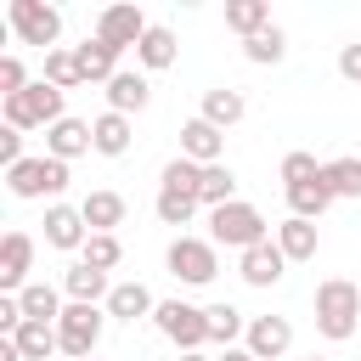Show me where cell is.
Here are the masks:
<instances>
[{
    "mask_svg": "<svg viewBox=\"0 0 361 361\" xmlns=\"http://www.w3.org/2000/svg\"><path fill=\"white\" fill-rule=\"evenodd\" d=\"M355 322H361V288L344 282V276H327V282L316 288V327H322L327 338H350Z\"/></svg>",
    "mask_w": 361,
    "mask_h": 361,
    "instance_id": "1",
    "label": "cell"
},
{
    "mask_svg": "<svg viewBox=\"0 0 361 361\" xmlns=\"http://www.w3.org/2000/svg\"><path fill=\"white\" fill-rule=\"evenodd\" d=\"M209 237L226 243V248H243V254H248L254 243H271V237H265V214H259L254 203H243V197L226 203V209H209Z\"/></svg>",
    "mask_w": 361,
    "mask_h": 361,
    "instance_id": "2",
    "label": "cell"
},
{
    "mask_svg": "<svg viewBox=\"0 0 361 361\" xmlns=\"http://www.w3.org/2000/svg\"><path fill=\"white\" fill-rule=\"evenodd\" d=\"M62 96H68V90H56V85L39 79V85H28L23 96L6 102V124H11V130H39V124L51 130V124L68 118V113H62Z\"/></svg>",
    "mask_w": 361,
    "mask_h": 361,
    "instance_id": "3",
    "label": "cell"
},
{
    "mask_svg": "<svg viewBox=\"0 0 361 361\" xmlns=\"http://www.w3.org/2000/svg\"><path fill=\"white\" fill-rule=\"evenodd\" d=\"M6 17H11V28H17L23 45H39L45 56L56 51V34H62V11L56 6H45V0H11Z\"/></svg>",
    "mask_w": 361,
    "mask_h": 361,
    "instance_id": "4",
    "label": "cell"
},
{
    "mask_svg": "<svg viewBox=\"0 0 361 361\" xmlns=\"http://www.w3.org/2000/svg\"><path fill=\"white\" fill-rule=\"evenodd\" d=\"M152 322H158V333H164L169 344H180L186 355H192L197 344H209V316H203L197 305H186V299H164V305L152 310Z\"/></svg>",
    "mask_w": 361,
    "mask_h": 361,
    "instance_id": "5",
    "label": "cell"
},
{
    "mask_svg": "<svg viewBox=\"0 0 361 361\" xmlns=\"http://www.w3.org/2000/svg\"><path fill=\"white\" fill-rule=\"evenodd\" d=\"M11 197H56L68 186V164L62 158H23L17 169H6Z\"/></svg>",
    "mask_w": 361,
    "mask_h": 361,
    "instance_id": "6",
    "label": "cell"
},
{
    "mask_svg": "<svg viewBox=\"0 0 361 361\" xmlns=\"http://www.w3.org/2000/svg\"><path fill=\"white\" fill-rule=\"evenodd\" d=\"M169 271H175L180 282H192V288L214 282V271H220L214 243H203V237H175V243H169Z\"/></svg>",
    "mask_w": 361,
    "mask_h": 361,
    "instance_id": "7",
    "label": "cell"
},
{
    "mask_svg": "<svg viewBox=\"0 0 361 361\" xmlns=\"http://www.w3.org/2000/svg\"><path fill=\"white\" fill-rule=\"evenodd\" d=\"M56 338H62V355L85 361L96 350V338H102V310L96 305H68L62 322H56Z\"/></svg>",
    "mask_w": 361,
    "mask_h": 361,
    "instance_id": "8",
    "label": "cell"
},
{
    "mask_svg": "<svg viewBox=\"0 0 361 361\" xmlns=\"http://www.w3.org/2000/svg\"><path fill=\"white\" fill-rule=\"evenodd\" d=\"M147 17H141V6H107L102 17H96V39H107L113 51H124V45H141L147 39Z\"/></svg>",
    "mask_w": 361,
    "mask_h": 361,
    "instance_id": "9",
    "label": "cell"
},
{
    "mask_svg": "<svg viewBox=\"0 0 361 361\" xmlns=\"http://www.w3.org/2000/svg\"><path fill=\"white\" fill-rule=\"evenodd\" d=\"M243 338H248L243 350H254L259 361H282L288 344H293V327H288V316H254Z\"/></svg>",
    "mask_w": 361,
    "mask_h": 361,
    "instance_id": "10",
    "label": "cell"
},
{
    "mask_svg": "<svg viewBox=\"0 0 361 361\" xmlns=\"http://www.w3.org/2000/svg\"><path fill=\"white\" fill-rule=\"evenodd\" d=\"M28 265H34V237L28 231H6L0 237V288H28Z\"/></svg>",
    "mask_w": 361,
    "mask_h": 361,
    "instance_id": "11",
    "label": "cell"
},
{
    "mask_svg": "<svg viewBox=\"0 0 361 361\" xmlns=\"http://www.w3.org/2000/svg\"><path fill=\"white\" fill-rule=\"evenodd\" d=\"M220 147H226V130H214L209 118H192V124H180V158H192V164H220Z\"/></svg>",
    "mask_w": 361,
    "mask_h": 361,
    "instance_id": "12",
    "label": "cell"
},
{
    "mask_svg": "<svg viewBox=\"0 0 361 361\" xmlns=\"http://www.w3.org/2000/svg\"><path fill=\"white\" fill-rule=\"evenodd\" d=\"M45 243H51V248H85V243H90L85 214L68 209V203H51V209H45Z\"/></svg>",
    "mask_w": 361,
    "mask_h": 361,
    "instance_id": "13",
    "label": "cell"
},
{
    "mask_svg": "<svg viewBox=\"0 0 361 361\" xmlns=\"http://www.w3.org/2000/svg\"><path fill=\"white\" fill-rule=\"evenodd\" d=\"M96 147V135H90V124L85 118H62V124H51L45 130V158H79V152H90Z\"/></svg>",
    "mask_w": 361,
    "mask_h": 361,
    "instance_id": "14",
    "label": "cell"
},
{
    "mask_svg": "<svg viewBox=\"0 0 361 361\" xmlns=\"http://www.w3.org/2000/svg\"><path fill=\"white\" fill-rule=\"evenodd\" d=\"M282 265H288V254L276 248V243H254L248 254H243V282L248 288H271V282H282Z\"/></svg>",
    "mask_w": 361,
    "mask_h": 361,
    "instance_id": "15",
    "label": "cell"
},
{
    "mask_svg": "<svg viewBox=\"0 0 361 361\" xmlns=\"http://www.w3.org/2000/svg\"><path fill=\"white\" fill-rule=\"evenodd\" d=\"M147 102H152V85H147L141 73H113V79H107V113H124V118H130V113H141Z\"/></svg>",
    "mask_w": 361,
    "mask_h": 361,
    "instance_id": "16",
    "label": "cell"
},
{
    "mask_svg": "<svg viewBox=\"0 0 361 361\" xmlns=\"http://www.w3.org/2000/svg\"><path fill=\"white\" fill-rule=\"evenodd\" d=\"M62 288H68V299H73V305H96V299H107V293H113V288H107V271L85 265V259L62 271Z\"/></svg>",
    "mask_w": 361,
    "mask_h": 361,
    "instance_id": "17",
    "label": "cell"
},
{
    "mask_svg": "<svg viewBox=\"0 0 361 361\" xmlns=\"http://www.w3.org/2000/svg\"><path fill=\"white\" fill-rule=\"evenodd\" d=\"M158 305H152V293L141 288V282H113V293H107V316H118V322H141V316H152Z\"/></svg>",
    "mask_w": 361,
    "mask_h": 361,
    "instance_id": "18",
    "label": "cell"
},
{
    "mask_svg": "<svg viewBox=\"0 0 361 361\" xmlns=\"http://www.w3.org/2000/svg\"><path fill=\"white\" fill-rule=\"evenodd\" d=\"M79 51V73L90 79V85H107L113 73H118V51L107 45V39H85V45H73Z\"/></svg>",
    "mask_w": 361,
    "mask_h": 361,
    "instance_id": "19",
    "label": "cell"
},
{
    "mask_svg": "<svg viewBox=\"0 0 361 361\" xmlns=\"http://www.w3.org/2000/svg\"><path fill=\"white\" fill-rule=\"evenodd\" d=\"M276 248L288 254V259H316V220H282L276 226Z\"/></svg>",
    "mask_w": 361,
    "mask_h": 361,
    "instance_id": "20",
    "label": "cell"
},
{
    "mask_svg": "<svg viewBox=\"0 0 361 361\" xmlns=\"http://www.w3.org/2000/svg\"><path fill=\"white\" fill-rule=\"evenodd\" d=\"M11 344L23 350V361H45L51 350H62V338H56L51 322H23V327L11 333Z\"/></svg>",
    "mask_w": 361,
    "mask_h": 361,
    "instance_id": "21",
    "label": "cell"
},
{
    "mask_svg": "<svg viewBox=\"0 0 361 361\" xmlns=\"http://www.w3.org/2000/svg\"><path fill=\"white\" fill-rule=\"evenodd\" d=\"M226 28H237L243 39H254V34L271 28V6H265V0H231V6H226Z\"/></svg>",
    "mask_w": 361,
    "mask_h": 361,
    "instance_id": "22",
    "label": "cell"
},
{
    "mask_svg": "<svg viewBox=\"0 0 361 361\" xmlns=\"http://www.w3.org/2000/svg\"><path fill=\"white\" fill-rule=\"evenodd\" d=\"M90 135H96V152H107V158H124L130 152V118L124 113H102L90 124Z\"/></svg>",
    "mask_w": 361,
    "mask_h": 361,
    "instance_id": "23",
    "label": "cell"
},
{
    "mask_svg": "<svg viewBox=\"0 0 361 361\" xmlns=\"http://www.w3.org/2000/svg\"><path fill=\"white\" fill-rule=\"evenodd\" d=\"M327 203H333V192H327V180L316 175V180H305V186H288V209L299 214V220H322L327 214Z\"/></svg>",
    "mask_w": 361,
    "mask_h": 361,
    "instance_id": "24",
    "label": "cell"
},
{
    "mask_svg": "<svg viewBox=\"0 0 361 361\" xmlns=\"http://www.w3.org/2000/svg\"><path fill=\"white\" fill-rule=\"evenodd\" d=\"M79 214H85L90 231H113V226L124 220V197H118V192H90V197L79 203Z\"/></svg>",
    "mask_w": 361,
    "mask_h": 361,
    "instance_id": "25",
    "label": "cell"
},
{
    "mask_svg": "<svg viewBox=\"0 0 361 361\" xmlns=\"http://www.w3.org/2000/svg\"><path fill=\"white\" fill-rule=\"evenodd\" d=\"M17 299H23V316H28V322H51V327L62 322V299H56L51 282H28Z\"/></svg>",
    "mask_w": 361,
    "mask_h": 361,
    "instance_id": "26",
    "label": "cell"
},
{
    "mask_svg": "<svg viewBox=\"0 0 361 361\" xmlns=\"http://www.w3.org/2000/svg\"><path fill=\"white\" fill-rule=\"evenodd\" d=\"M197 203H209V209L237 203V175H231L226 164H209V169H203V186H197Z\"/></svg>",
    "mask_w": 361,
    "mask_h": 361,
    "instance_id": "27",
    "label": "cell"
},
{
    "mask_svg": "<svg viewBox=\"0 0 361 361\" xmlns=\"http://www.w3.org/2000/svg\"><path fill=\"white\" fill-rule=\"evenodd\" d=\"M322 180H327L333 197H361V158H327Z\"/></svg>",
    "mask_w": 361,
    "mask_h": 361,
    "instance_id": "28",
    "label": "cell"
},
{
    "mask_svg": "<svg viewBox=\"0 0 361 361\" xmlns=\"http://www.w3.org/2000/svg\"><path fill=\"white\" fill-rule=\"evenodd\" d=\"M135 56H141V68H152V73H158V68H169V62H175V34L152 23V28H147V39L135 45Z\"/></svg>",
    "mask_w": 361,
    "mask_h": 361,
    "instance_id": "29",
    "label": "cell"
},
{
    "mask_svg": "<svg viewBox=\"0 0 361 361\" xmlns=\"http://www.w3.org/2000/svg\"><path fill=\"white\" fill-rule=\"evenodd\" d=\"M203 316H209V344H226V350H231V338H237V333H248V322H243V310H237V305H209Z\"/></svg>",
    "mask_w": 361,
    "mask_h": 361,
    "instance_id": "30",
    "label": "cell"
},
{
    "mask_svg": "<svg viewBox=\"0 0 361 361\" xmlns=\"http://www.w3.org/2000/svg\"><path fill=\"white\" fill-rule=\"evenodd\" d=\"M45 85H56V90H73V85H85V73H79V51H51L45 56Z\"/></svg>",
    "mask_w": 361,
    "mask_h": 361,
    "instance_id": "31",
    "label": "cell"
},
{
    "mask_svg": "<svg viewBox=\"0 0 361 361\" xmlns=\"http://www.w3.org/2000/svg\"><path fill=\"white\" fill-rule=\"evenodd\" d=\"M152 209H158L164 226H186V220L197 214V197H192V192H175V186H158V203H152Z\"/></svg>",
    "mask_w": 361,
    "mask_h": 361,
    "instance_id": "32",
    "label": "cell"
},
{
    "mask_svg": "<svg viewBox=\"0 0 361 361\" xmlns=\"http://www.w3.org/2000/svg\"><path fill=\"white\" fill-rule=\"evenodd\" d=\"M203 118H209L214 130L237 124V118H243V96H237V90H209V96H203Z\"/></svg>",
    "mask_w": 361,
    "mask_h": 361,
    "instance_id": "33",
    "label": "cell"
},
{
    "mask_svg": "<svg viewBox=\"0 0 361 361\" xmlns=\"http://www.w3.org/2000/svg\"><path fill=\"white\" fill-rule=\"evenodd\" d=\"M79 254H85V265H96V271H113V265L124 259V248H118L113 231H90V243H85Z\"/></svg>",
    "mask_w": 361,
    "mask_h": 361,
    "instance_id": "34",
    "label": "cell"
},
{
    "mask_svg": "<svg viewBox=\"0 0 361 361\" xmlns=\"http://www.w3.org/2000/svg\"><path fill=\"white\" fill-rule=\"evenodd\" d=\"M243 51H248V62H282V51H288V39H282V28L271 23L265 34H254V39H243Z\"/></svg>",
    "mask_w": 361,
    "mask_h": 361,
    "instance_id": "35",
    "label": "cell"
},
{
    "mask_svg": "<svg viewBox=\"0 0 361 361\" xmlns=\"http://www.w3.org/2000/svg\"><path fill=\"white\" fill-rule=\"evenodd\" d=\"M164 186L197 197V186H203V164H192V158H169V164H164Z\"/></svg>",
    "mask_w": 361,
    "mask_h": 361,
    "instance_id": "36",
    "label": "cell"
},
{
    "mask_svg": "<svg viewBox=\"0 0 361 361\" xmlns=\"http://www.w3.org/2000/svg\"><path fill=\"white\" fill-rule=\"evenodd\" d=\"M316 175H322V164H316L310 152H288V158H282V180H288V186H305V180H316Z\"/></svg>",
    "mask_w": 361,
    "mask_h": 361,
    "instance_id": "37",
    "label": "cell"
},
{
    "mask_svg": "<svg viewBox=\"0 0 361 361\" xmlns=\"http://www.w3.org/2000/svg\"><path fill=\"white\" fill-rule=\"evenodd\" d=\"M28 90V73H23V62L17 56H0V96L11 102V96H23Z\"/></svg>",
    "mask_w": 361,
    "mask_h": 361,
    "instance_id": "38",
    "label": "cell"
},
{
    "mask_svg": "<svg viewBox=\"0 0 361 361\" xmlns=\"http://www.w3.org/2000/svg\"><path fill=\"white\" fill-rule=\"evenodd\" d=\"M0 164H6V169L23 164V130H11V124L0 130Z\"/></svg>",
    "mask_w": 361,
    "mask_h": 361,
    "instance_id": "39",
    "label": "cell"
},
{
    "mask_svg": "<svg viewBox=\"0 0 361 361\" xmlns=\"http://www.w3.org/2000/svg\"><path fill=\"white\" fill-rule=\"evenodd\" d=\"M338 73H344V79H350V85H361V39H355V45H344V51H338Z\"/></svg>",
    "mask_w": 361,
    "mask_h": 361,
    "instance_id": "40",
    "label": "cell"
},
{
    "mask_svg": "<svg viewBox=\"0 0 361 361\" xmlns=\"http://www.w3.org/2000/svg\"><path fill=\"white\" fill-rule=\"evenodd\" d=\"M0 361H23V350H17L11 338H0Z\"/></svg>",
    "mask_w": 361,
    "mask_h": 361,
    "instance_id": "41",
    "label": "cell"
},
{
    "mask_svg": "<svg viewBox=\"0 0 361 361\" xmlns=\"http://www.w3.org/2000/svg\"><path fill=\"white\" fill-rule=\"evenodd\" d=\"M214 361H259L254 350H226V355H214Z\"/></svg>",
    "mask_w": 361,
    "mask_h": 361,
    "instance_id": "42",
    "label": "cell"
},
{
    "mask_svg": "<svg viewBox=\"0 0 361 361\" xmlns=\"http://www.w3.org/2000/svg\"><path fill=\"white\" fill-rule=\"evenodd\" d=\"M180 361H209V355H197V350H192V355H180Z\"/></svg>",
    "mask_w": 361,
    "mask_h": 361,
    "instance_id": "43",
    "label": "cell"
},
{
    "mask_svg": "<svg viewBox=\"0 0 361 361\" xmlns=\"http://www.w3.org/2000/svg\"><path fill=\"white\" fill-rule=\"evenodd\" d=\"M310 361H322V355H310Z\"/></svg>",
    "mask_w": 361,
    "mask_h": 361,
    "instance_id": "44",
    "label": "cell"
},
{
    "mask_svg": "<svg viewBox=\"0 0 361 361\" xmlns=\"http://www.w3.org/2000/svg\"><path fill=\"white\" fill-rule=\"evenodd\" d=\"M85 361H96V355H85Z\"/></svg>",
    "mask_w": 361,
    "mask_h": 361,
    "instance_id": "45",
    "label": "cell"
}]
</instances>
